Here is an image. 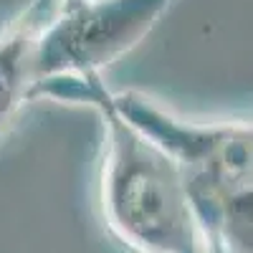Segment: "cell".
Masks as SVG:
<instances>
[{
  "mask_svg": "<svg viewBox=\"0 0 253 253\" xmlns=\"http://www.w3.org/2000/svg\"><path fill=\"white\" fill-rule=\"evenodd\" d=\"M112 109L172 160L208 241L251 253V124L185 122L137 91H107Z\"/></svg>",
  "mask_w": 253,
  "mask_h": 253,
  "instance_id": "7a4b0ae2",
  "label": "cell"
},
{
  "mask_svg": "<svg viewBox=\"0 0 253 253\" xmlns=\"http://www.w3.org/2000/svg\"><path fill=\"white\" fill-rule=\"evenodd\" d=\"M33 96L84 104L101 114L107 129L101 200L109 228L122 241L144 253H208V236L172 160L112 109L99 74L41 79L26 99Z\"/></svg>",
  "mask_w": 253,
  "mask_h": 253,
  "instance_id": "6da1fadb",
  "label": "cell"
},
{
  "mask_svg": "<svg viewBox=\"0 0 253 253\" xmlns=\"http://www.w3.org/2000/svg\"><path fill=\"white\" fill-rule=\"evenodd\" d=\"M36 28L26 26L0 41V126H3L15 107L28 96L33 86L31 53H33Z\"/></svg>",
  "mask_w": 253,
  "mask_h": 253,
  "instance_id": "277c9868",
  "label": "cell"
},
{
  "mask_svg": "<svg viewBox=\"0 0 253 253\" xmlns=\"http://www.w3.org/2000/svg\"><path fill=\"white\" fill-rule=\"evenodd\" d=\"M172 0H81L66 5L31 53L33 84L51 76H86L114 63L155 26Z\"/></svg>",
  "mask_w": 253,
  "mask_h": 253,
  "instance_id": "3957f363",
  "label": "cell"
}]
</instances>
